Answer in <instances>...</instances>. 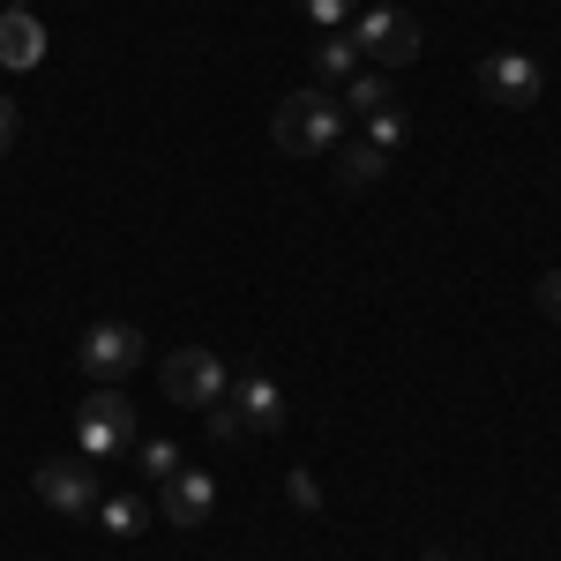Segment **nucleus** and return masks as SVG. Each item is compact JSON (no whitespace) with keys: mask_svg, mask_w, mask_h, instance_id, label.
I'll return each instance as SVG.
<instances>
[{"mask_svg":"<svg viewBox=\"0 0 561 561\" xmlns=\"http://www.w3.org/2000/svg\"><path fill=\"white\" fill-rule=\"evenodd\" d=\"M270 142L285 150V158H330L337 142H345V105H337V90H293L277 113H270Z\"/></svg>","mask_w":561,"mask_h":561,"instance_id":"f257e3e1","label":"nucleus"},{"mask_svg":"<svg viewBox=\"0 0 561 561\" xmlns=\"http://www.w3.org/2000/svg\"><path fill=\"white\" fill-rule=\"evenodd\" d=\"M142 442V427H135V404L121 397V382H98L76 404V449L83 457H121V449H135Z\"/></svg>","mask_w":561,"mask_h":561,"instance_id":"f03ea898","label":"nucleus"},{"mask_svg":"<svg viewBox=\"0 0 561 561\" xmlns=\"http://www.w3.org/2000/svg\"><path fill=\"white\" fill-rule=\"evenodd\" d=\"M345 31H352V45H359V60H375V68H412L420 45H427L404 8H359Z\"/></svg>","mask_w":561,"mask_h":561,"instance_id":"7ed1b4c3","label":"nucleus"},{"mask_svg":"<svg viewBox=\"0 0 561 561\" xmlns=\"http://www.w3.org/2000/svg\"><path fill=\"white\" fill-rule=\"evenodd\" d=\"M158 382H165V397H173V404L210 412V404H225V389H232V367H225L210 345H180V352H165Z\"/></svg>","mask_w":561,"mask_h":561,"instance_id":"20e7f679","label":"nucleus"},{"mask_svg":"<svg viewBox=\"0 0 561 561\" xmlns=\"http://www.w3.org/2000/svg\"><path fill=\"white\" fill-rule=\"evenodd\" d=\"M76 367H83L90 382H121L142 367V330L135 322H90L83 345H76Z\"/></svg>","mask_w":561,"mask_h":561,"instance_id":"39448f33","label":"nucleus"},{"mask_svg":"<svg viewBox=\"0 0 561 561\" xmlns=\"http://www.w3.org/2000/svg\"><path fill=\"white\" fill-rule=\"evenodd\" d=\"M45 510H60V517H90L98 510V472H90V457H45L38 472H31Z\"/></svg>","mask_w":561,"mask_h":561,"instance_id":"423d86ee","label":"nucleus"},{"mask_svg":"<svg viewBox=\"0 0 561 561\" xmlns=\"http://www.w3.org/2000/svg\"><path fill=\"white\" fill-rule=\"evenodd\" d=\"M479 83H486V98H494V105L524 113V105H539V90H547V68H539L531 53H494V60L479 68Z\"/></svg>","mask_w":561,"mask_h":561,"instance_id":"0eeeda50","label":"nucleus"},{"mask_svg":"<svg viewBox=\"0 0 561 561\" xmlns=\"http://www.w3.org/2000/svg\"><path fill=\"white\" fill-rule=\"evenodd\" d=\"M158 510H165V524H180V531H203V524H210V510H217L210 472L180 465L173 479H158Z\"/></svg>","mask_w":561,"mask_h":561,"instance_id":"6e6552de","label":"nucleus"},{"mask_svg":"<svg viewBox=\"0 0 561 561\" xmlns=\"http://www.w3.org/2000/svg\"><path fill=\"white\" fill-rule=\"evenodd\" d=\"M225 404L240 412V427H248V434H277V427H285V412H293V404H285V389L270 382V375H255V367L225 389Z\"/></svg>","mask_w":561,"mask_h":561,"instance_id":"1a4fd4ad","label":"nucleus"},{"mask_svg":"<svg viewBox=\"0 0 561 561\" xmlns=\"http://www.w3.org/2000/svg\"><path fill=\"white\" fill-rule=\"evenodd\" d=\"M45 60V23L31 8H8L0 15V68H15V76H31Z\"/></svg>","mask_w":561,"mask_h":561,"instance_id":"9d476101","label":"nucleus"},{"mask_svg":"<svg viewBox=\"0 0 561 561\" xmlns=\"http://www.w3.org/2000/svg\"><path fill=\"white\" fill-rule=\"evenodd\" d=\"M352 76H359V45H352V31H322V38H314V90L352 83Z\"/></svg>","mask_w":561,"mask_h":561,"instance_id":"9b49d317","label":"nucleus"},{"mask_svg":"<svg viewBox=\"0 0 561 561\" xmlns=\"http://www.w3.org/2000/svg\"><path fill=\"white\" fill-rule=\"evenodd\" d=\"M330 158H337V187H345V195H359V187H375V180L389 173V158H382V150H367L359 135H352V142H337Z\"/></svg>","mask_w":561,"mask_h":561,"instance_id":"f8f14e48","label":"nucleus"},{"mask_svg":"<svg viewBox=\"0 0 561 561\" xmlns=\"http://www.w3.org/2000/svg\"><path fill=\"white\" fill-rule=\"evenodd\" d=\"M337 105H345V121H367V113L397 105V90H389V76H382V68H359V76L345 83V98H337Z\"/></svg>","mask_w":561,"mask_h":561,"instance_id":"ddd939ff","label":"nucleus"},{"mask_svg":"<svg viewBox=\"0 0 561 561\" xmlns=\"http://www.w3.org/2000/svg\"><path fill=\"white\" fill-rule=\"evenodd\" d=\"M404 135H412V121H404L397 105H382V113H367V121H359V142H367V150H382V158L404 150Z\"/></svg>","mask_w":561,"mask_h":561,"instance_id":"4468645a","label":"nucleus"},{"mask_svg":"<svg viewBox=\"0 0 561 561\" xmlns=\"http://www.w3.org/2000/svg\"><path fill=\"white\" fill-rule=\"evenodd\" d=\"M90 517L105 524L113 539H135V531H142V502H135V494H113V502H98Z\"/></svg>","mask_w":561,"mask_h":561,"instance_id":"2eb2a0df","label":"nucleus"},{"mask_svg":"<svg viewBox=\"0 0 561 561\" xmlns=\"http://www.w3.org/2000/svg\"><path fill=\"white\" fill-rule=\"evenodd\" d=\"M300 15L314 31H345L352 15H359V0H300Z\"/></svg>","mask_w":561,"mask_h":561,"instance_id":"dca6fc26","label":"nucleus"},{"mask_svg":"<svg viewBox=\"0 0 561 561\" xmlns=\"http://www.w3.org/2000/svg\"><path fill=\"white\" fill-rule=\"evenodd\" d=\"M285 502H293V510H307V517H314V510H322V479L307 472V465H300V472H285Z\"/></svg>","mask_w":561,"mask_h":561,"instance_id":"f3484780","label":"nucleus"},{"mask_svg":"<svg viewBox=\"0 0 561 561\" xmlns=\"http://www.w3.org/2000/svg\"><path fill=\"white\" fill-rule=\"evenodd\" d=\"M135 449H142V472H150V479H173L180 472V449H173V442H135Z\"/></svg>","mask_w":561,"mask_h":561,"instance_id":"a211bd4d","label":"nucleus"},{"mask_svg":"<svg viewBox=\"0 0 561 561\" xmlns=\"http://www.w3.org/2000/svg\"><path fill=\"white\" fill-rule=\"evenodd\" d=\"M531 300H539V314H547V322H561V270H547V277L531 285Z\"/></svg>","mask_w":561,"mask_h":561,"instance_id":"6ab92c4d","label":"nucleus"},{"mask_svg":"<svg viewBox=\"0 0 561 561\" xmlns=\"http://www.w3.org/2000/svg\"><path fill=\"white\" fill-rule=\"evenodd\" d=\"M210 434H217V442H240L248 427H240V412H232V404H210Z\"/></svg>","mask_w":561,"mask_h":561,"instance_id":"aec40b11","label":"nucleus"},{"mask_svg":"<svg viewBox=\"0 0 561 561\" xmlns=\"http://www.w3.org/2000/svg\"><path fill=\"white\" fill-rule=\"evenodd\" d=\"M8 142H15V105L0 98V150H8Z\"/></svg>","mask_w":561,"mask_h":561,"instance_id":"412c9836","label":"nucleus"},{"mask_svg":"<svg viewBox=\"0 0 561 561\" xmlns=\"http://www.w3.org/2000/svg\"><path fill=\"white\" fill-rule=\"evenodd\" d=\"M8 8H31V0H8Z\"/></svg>","mask_w":561,"mask_h":561,"instance_id":"4be33fe9","label":"nucleus"},{"mask_svg":"<svg viewBox=\"0 0 561 561\" xmlns=\"http://www.w3.org/2000/svg\"><path fill=\"white\" fill-rule=\"evenodd\" d=\"M427 561H442V554H427Z\"/></svg>","mask_w":561,"mask_h":561,"instance_id":"5701e85b","label":"nucleus"}]
</instances>
